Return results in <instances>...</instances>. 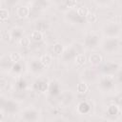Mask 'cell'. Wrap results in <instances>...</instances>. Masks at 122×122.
<instances>
[{"instance_id": "obj_5", "label": "cell", "mask_w": 122, "mask_h": 122, "mask_svg": "<svg viewBox=\"0 0 122 122\" xmlns=\"http://www.w3.org/2000/svg\"><path fill=\"white\" fill-rule=\"evenodd\" d=\"M101 38L96 32H89L84 38V47L87 50H96L100 47Z\"/></svg>"}, {"instance_id": "obj_18", "label": "cell", "mask_w": 122, "mask_h": 122, "mask_svg": "<svg viewBox=\"0 0 122 122\" xmlns=\"http://www.w3.org/2000/svg\"><path fill=\"white\" fill-rule=\"evenodd\" d=\"M34 27H35V30H39V31L44 32V31L48 30V29L50 28V22L47 19L40 18V19H38V20L35 21Z\"/></svg>"}, {"instance_id": "obj_22", "label": "cell", "mask_w": 122, "mask_h": 122, "mask_svg": "<svg viewBox=\"0 0 122 122\" xmlns=\"http://www.w3.org/2000/svg\"><path fill=\"white\" fill-rule=\"evenodd\" d=\"M102 61H103V58H102V55L100 53L93 52L89 56V62L92 66H94V67L98 66L102 63Z\"/></svg>"}, {"instance_id": "obj_28", "label": "cell", "mask_w": 122, "mask_h": 122, "mask_svg": "<svg viewBox=\"0 0 122 122\" xmlns=\"http://www.w3.org/2000/svg\"><path fill=\"white\" fill-rule=\"evenodd\" d=\"M10 56V59L12 61V63H15V62H19L22 60V55L20 52L18 51H12L9 54Z\"/></svg>"}, {"instance_id": "obj_16", "label": "cell", "mask_w": 122, "mask_h": 122, "mask_svg": "<svg viewBox=\"0 0 122 122\" xmlns=\"http://www.w3.org/2000/svg\"><path fill=\"white\" fill-rule=\"evenodd\" d=\"M24 71H25V64L23 63V60L13 63L11 66V69H10V72L15 76L22 75Z\"/></svg>"}, {"instance_id": "obj_23", "label": "cell", "mask_w": 122, "mask_h": 122, "mask_svg": "<svg viewBox=\"0 0 122 122\" xmlns=\"http://www.w3.org/2000/svg\"><path fill=\"white\" fill-rule=\"evenodd\" d=\"M39 60H40L41 63L47 68V67H49V66L51 65V63H52V56H51V54L45 53V54H43V55L40 56Z\"/></svg>"}, {"instance_id": "obj_37", "label": "cell", "mask_w": 122, "mask_h": 122, "mask_svg": "<svg viewBox=\"0 0 122 122\" xmlns=\"http://www.w3.org/2000/svg\"><path fill=\"white\" fill-rule=\"evenodd\" d=\"M25 3H30L31 1H33V0H23Z\"/></svg>"}, {"instance_id": "obj_13", "label": "cell", "mask_w": 122, "mask_h": 122, "mask_svg": "<svg viewBox=\"0 0 122 122\" xmlns=\"http://www.w3.org/2000/svg\"><path fill=\"white\" fill-rule=\"evenodd\" d=\"M20 111V104L13 99H7L5 108H4V112L8 114H15Z\"/></svg>"}, {"instance_id": "obj_7", "label": "cell", "mask_w": 122, "mask_h": 122, "mask_svg": "<svg viewBox=\"0 0 122 122\" xmlns=\"http://www.w3.org/2000/svg\"><path fill=\"white\" fill-rule=\"evenodd\" d=\"M78 44H73L71 45L70 47L64 49L62 54H61V59L64 63H69L71 61H72L75 57V55L78 52H81V50L77 47Z\"/></svg>"}, {"instance_id": "obj_32", "label": "cell", "mask_w": 122, "mask_h": 122, "mask_svg": "<svg viewBox=\"0 0 122 122\" xmlns=\"http://www.w3.org/2000/svg\"><path fill=\"white\" fill-rule=\"evenodd\" d=\"M19 44L22 47H29L30 45V38L28 36H22L19 39Z\"/></svg>"}, {"instance_id": "obj_6", "label": "cell", "mask_w": 122, "mask_h": 122, "mask_svg": "<svg viewBox=\"0 0 122 122\" xmlns=\"http://www.w3.org/2000/svg\"><path fill=\"white\" fill-rule=\"evenodd\" d=\"M20 117L22 120L24 121H28V122H33V121H38L41 119V112L38 109L30 107V108H27L25 109L21 114Z\"/></svg>"}, {"instance_id": "obj_2", "label": "cell", "mask_w": 122, "mask_h": 122, "mask_svg": "<svg viewBox=\"0 0 122 122\" xmlns=\"http://www.w3.org/2000/svg\"><path fill=\"white\" fill-rule=\"evenodd\" d=\"M101 32L106 38H119L121 35V25L118 22H107L102 26Z\"/></svg>"}, {"instance_id": "obj_17", "label": "cell", "mask_w": 122, "mask_h": 122, "mask_svg": "<svg viewBox=\"0 0 122 122\" xmlns=\"http://www.w3.org/2000/svg\"><path fill=\"white\" fill-rule=\"evenodd\" d=\"M12 61L10 59L9 55H4L0 58V70L4 71H10L11 66H12Z\"/></svg>"}, {"instance_id": "obj_8", "label": "cell", "mask_w": 122, "mask_h": 122, "mask_svg": "<svg viewBox=\"0 0 122 122\" xmlns=\"http://www.w3.org/2000/svg\"><path fill=\"white\" fill-rule=\"evenodd\" d=\"M64 19L67 23L71 24V25H75V24H81L85 21L84 18L80 17L78 15V13L76 12V10L71 8L70 10H68L65 14H64Z\"/></svg>"}, {"instance_id": "obj_33", "label": "cell", "mask_w": 122, "mask_h": 122, "mask_svg": "<svg viewBox=\"0 0 122 122\" xmlns=\"http://www.w3.org/2000/svg\"><path fill=\"white\" fill-rule=\"evenodd\" d=\"M93 1L99 7H108L112 3L113 0H93Z\"/></svg>"}, {"instance_id": "obj_36", "label": "cell", "mask_w": 122, "mask_h": 122, "mask_svg": "<svg viewBox=\"0 0 122 122\" xmlns=\"http://www.w3.org/2000/svg\"><path fill=\"white\" fill-rule=\"evenodd\" d=\"M74 5H75V1L74 0H67V6H69L71 9L74 8Z\"/></svg>"}, {"instance_id": "obj_19", "label": "cell", "mask_w": 122, "mask_h": 122, "mask_svg": "<svg viewBox=\"0 0 122 122\" xmlns=\"http://www.w3.org/2000/svg\"><path fill=\"white\" fill-rule=\"evenodd\" d=\"M30 7H28L26 5H21L16 10V15L20 19L28 18L30 15Z\"/></svg>"}, {"instance_id": "obj_35", "label": "cell", "mask_w": 122, "mask_h": 122, "mask_svg": "<svg viewBox=\"0 0 122 122\" xmlns=\"http://www.w3.org/2000/svg\"><path fill=\"white\" fill-rule=\"evenodd\" d=\"M19 0H5L6 5H8L9 7H13L18 3Z\"/></svg>"}, {"instance_id": "obj_25", "label": "cell", "mask_w": 122, "mask_h": 122, "mask_svg": "<svg viewBox=\"0 0 122 122\" xmlns=\"http://www.w3.org/2000/svg\"><path fill=\"white\" fill-rule=\"evenodd\" d=\"M88 90H89V86H88V83L85 82V81L79 82V83L77 84V86H76V91H77V92L80 93V94L86 93V92H88Z\"/></svg>"}, {"instance_id": "obj_15", "label": "cell", "mask_w": 122, "mask_h": 122, "mask_svg": "<svg viewBox=\"0 0 122 122\" xmlns=\"http://www.w3.org/2000/svg\"><path fill=\"white\" fill-rule=\"evenodd\" d=\"M29 87V82L27 81L26 78H24L22 75L17 76L15 83H14V88L17 92H25Z\"/></svg>"}, {"instance_id": "obj_38", "label": "cell", "mask_w": 122, "mask_h": 122, "mask_svg": "<svg viewBox=\"0 0 122 122\" xmlns=\"http://www.w3.org/2000/svg\"><path fill=\"white\" fill-rule=\"evenodd\" d=\"M0 4H1V3H0Z\"/></svg>"}, {"instance_id": "obj_26", "label": "cell", "mask_w": 122, "mask_h": 122, "mask_svg": "<svg viewBox=\"0 0 122 122\" xmlns=\"http://www.w3.org/2000/svg\"><path fill=\"white\" fill-rule=\"evenodd\" d=\"M74 62H75V64H77L78 66H83L85 63H86V61H87V59H86V56H85V54L83 53V52H78L76 55H75V57H74Z\"/></svg>"}, {"instance_id": "obj_20", "label": "cell", "mask_w": 122, "mask_h": 122, "mask_svg": "<svg viewBox=\"0 0 122 122\" xmlns=\"http://www.w3.org/2000/svg\"><path fill=\"white\" fill-rule=\"evenodd\" d=\"M24 29L22 27H13L10 30V36L13 40H19L23 35H24Z\"/></svg>"}, {"instance_id": "obj_14", "label": "cell", "mask_w": 122, "mask_h": 122, "mask_svg": "<svg viewBox=\"0 0 122 122\" xmlns=\"http://www.w3.org/2000/svg\"><path fill=\"white\" fill-rule=\"evenodd\" d=\"M76 111L79 114H82V115L89 114L92 112V105L90 102H88L86 100H82L77 104Z\"/></svg>"}, {"instance_id": "obj_1", "label": "cell", "mask_w": 122, "mask_h": 122, "mask_svg": "<svg viewBox=\"0 0 122 122\" xmlns=\"http://www.w3.org/2000/svg\"><path fill=\"white\" fill-rule=\"evenodd\" d=\"M116 80L114 76L102 75L97 79V86L101 92L111 94L116 90Z\"/></svg>"}, {"instance_id": "obj_3", "label": "cell", "mask_w": 122, "mask_h": 122, "mask_svg": "<svg viewBox=\"0 0 122 122\" xmlns=\"http://www.w3.org/2000/svg\"><path fill=\"white\" fill-rule=\"evenodd\" d=\"M101 50L108 54H115L120 50V38H106L100 43Z\"/></svg>"}, {"instance_id": "obj_31", "label": "cell", "mask_w": 122, "mask_h": 122, "mask_svg": "<svg viewBox=\"0 0 122 122\" xmlns=\"http://www.w3.org/2000/svg\"><path fill=\"white\" fill-rule=\"evenodd\" d=\"M10 17V11L6 8H0V20H7Z\"/></svg>"}, {"instance_id": "obj_21", "label": "cell", "mask_w": 122, "mask_h": 122, "mask_svg": "<svg viewBox=\"0 0 122 122\" xmlns=\"http://www.w3.org/2000/svg\"><path fill=\"white\" fill-rule=\"evenodd\" d=\"M121 111H120V107L117 104H111L108 106L107 108V114L111 117L116 118L117 116H119Z\"/></svg>"}, {"instance_id": "obj_11", "label": "cell", "mask_w": 122, "mask_h": 122, "mask_svg": "<svg viewBox=\"0 0 122 122\" xmlns=\"http://www.w3.org/2000/svg\"><path fill=\"white\" fill-rule=\"evenodd\" d=\"M29 70L33 74H41L46 70V67L41 63L39 59L33 58L29 62Z\"/></svg>"}, {"instance_id": "obj_10", "label": "cell", "mask_w": 122, "mask_h": 122, "mask_svg": "<svg viewBox=\"0 0 122 122\" xmlns=\"http://www.w3.org/2000/svg\"><path fill=\"white\" fill-rule=\"evenodd\" d=\"M61 92H62V88H61V84L59 81L51 80L49 82V87H48L47 92L51 97L59 96L61 94Z\"/></svg>"}, {"instance_id": "obj_30", "label": "cell", "mask_w": 122, "mask_h": 122, "mask_svg": "<svg viewBox=\"0 0 122 122\" xmlns=\"http://www.w3.org/2000/svg\"><path fill=\"white\" fill-rule=\"evenodd\" d=\"M76 10V12L78 13V15L80 16V17H82V18H86V16H87V14H88V12H89V10L85 7V6H81V7H79V8H77V9H75Z\"/></svg>"}, {"instance_id": "obj_9", "label": "cell", "mask_w": 122, "mask_h": 122, "mask_svg": "<svg viewBox=\"0 0 122 122\" xmlns=\"http://www.w3.org/2000/svg\"><path fill=\"white\" fill-rule=\"evenodd\" d=\"M49 80L45 77H39L32 83V89L38 93H44L47 92L49 87Z\"/></svg>"}, {"instance_id": "obj_24", "label": "cell", "mask_w": 122, "mask_h": 122, "mask_svg": "<svg viewBox=\"0 0 122 122\" xmlns=\"http://www.w3.org/2000/svg\"><path fill=\"white\" fill-rule=\"evenodd\" d=\"M44 38V32L39 31V30H33L30 34V40L34 41V42H40L42 41Z\"/></svg>"}, {"instance_id": "obj_34", "label": "cell", "mask_w": 122, "mask_h": 122, "mask_svg": "<svg viewBox=\"0 0 122 122\" xmlns=\"http://www.w3.org/2000/svg\"><path fill=\"white\" fill-rule=\"evenodd\" d=\"M7 99H8V98H7L5 95L0 94V112H3V111H4V108H5Z\"/></svg>"}, {"instance_id": "obj_12", "label": "cell", "mask_w": 122, "mask_h": 122, "mask_svg": "<svg viewBox=\"0 0 122 122\" xmlns=\"http://www.w3.org/2000/svg\"><path fill=\"white\" fill-rule=\"evenodd\" d=\"M81 76H82L83 81L87 82L88 84L89 83H93V82H95L98 79L97 72H96V71L93 68H87V69H85L82 71Z\"/></svg>"}, {"instance_id": "obj_4", "label": "cell", "mask_w": 122, "mask_h": 122, "mask_svg": "<svg viewBox=\"0 0 122 122\" xmlns=\"http://www.w3.org/2000/svg\"><path fill=\"white\" fill-rule=\"evenodd\" d=\"M121 64L117 61H108L102 64L100 67V72L102 75L114 76L118 71H120Z\"/></svg>"}, {"instance_id": "obj_29", "label": "cell", "mask_w": 122, "mask_h": 122, "mask_svg": "<svg viewBox=\"0 0 122 122\" xmlns=\"http://www.w3.org/2000/svg\"><path fill=\"white\" fill-rule=\"evenodd\" d=\"M85 20H87L90 23H95L98 20V16H97V14L95 12H92V11H90L89 10V12H88Z\"/></svg>"}, {"instance_id": "obj_27", "label": "cell", "mask_w": 122, "mask_h": 122, "mask_svg": "<svg viewBox=\"0 0 122 122\" xmlns=\"http://www.w3.org/2000/svg\"><path fill=\"white\" fill-rule=\"evenodd\" d=\"M64 49H65V48H64L63 44H61V43H59V42L54 43L53 46H52V51H53V53L56 54V55H61L62 52H63V51H64Z\"/></svg>"}]
</instances>
